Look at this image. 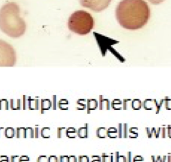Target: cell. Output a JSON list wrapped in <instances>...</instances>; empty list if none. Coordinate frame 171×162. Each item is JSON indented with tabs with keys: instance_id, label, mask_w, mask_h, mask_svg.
<instances>
[{
	"instance_id": "38",
	"label": "cell",
	"mask_w": 171,
	"mask_h": 162,
	"mask_svg": "<svg viewBox=\"0 0 171 162\" xmlns=\"http://www.w3.org/2000/svg\"><path fill=\"white\" fill-rule=\"evenodd\" d=\"M53 109L54 110H56L57 108V96L56 95H53Z\"/></svg>"
},
{
	"instance_id": "14",
	"label": "cell",
	"mask_w": 171,
	"mask_h": 162,
	"mask_svg": "<svg viewBox=\"0 0 171 162\" xmlns=\"http://www.w3.org/2000/svg\"><path fill=\"white\" fill-rule=\"evenodd\" d=\"M15 136L16 138H27L26 136V128L24 127H17L15 129Z\"/></svg>"
},
{
	"instance_id": "7",
	"label": "cell",
	"mask_w": 171,
	"mask_h": 162,
	"mask_svg": "<svg viewBox=\"0 0 171 162\" xmlns=\"http://www.w3.org/2000/svg\"><path fill=\"white\" fill-rule=\"evenodd\" d=\"M53 107V102L48 99H44L40 101V112L44 114L46 111L49 110Z\"/></svg>"
},
{
	"instance_id": "29",
	"label": "cell",
	"mask_w": 171,
	"mask_h": 162,
	"mask_svg": "<svg viewBox=\"0 0 171 162\" xmlns=\"http://www.w3.org/2000/svg\"><path fill=\"white\" fill-rule=\"evenodd\" d=\"M145 131H146V134L148 138L155 137V127L145 128Z\"/></svg>"
},
{
	"instance_id": "40",
	"label": "cell",
	"mask_w": 171,
	"mask_h": 162,
	"mask_svg": "<svg viewBox=\"0 0 171 162\" xmlns=\"http://www.w3.org/2000/svg\"><path fill=\"white\" fill-rule=\"evenodd\" d=\"M58 159L59 162H69V156H60Z\"/></svg>"
},
{
	"instance_id": "9",
	"label": "cell",
	"mask_w": 171,
	"mask_h": 162,
	"mask_svg": "<svg viewBox=\"0 0 171 162\" xmlns=\"http://www.w3.org/2000/svg\"><path fill=\"white\" fill-rule=\"evenodd\" d=\"M98 107V102L95 99H89L87 100V112L90 114L93 111L95 110Z\"/></svg>"
},
{
	"instance_id": "32",
	"label": "cell",
	"mask_w": 171,
	"mask_h": 162,
	"mask_svg": "<svg viewBox=\"0 0 171 162\" xmlns=\"http://www.w3.org/2000/svg\"><path fill=\"white\" fill-rule=\"evenodd\" d=\"M9 107H10V103L7 99H3L0 100V109H9Z\"/></svg>"
},
{
	"instance_id": "28",
	"label": "cell",
	"mask_w": 171,
	"mask_h": 162,
	"mask_svg": "<svg viewBox=\"0 0 171 162\" xmlns=\"http://www.w3.org/2000/svg\"><path fill=\"white\" fill-rule=\"evenodd\" d=\"M66 131H67V129L65 127H58L57 128V138H62V137H64V136H66Z\"/></svg>"
},
{
	"instance_id": "3",
	"label": "cell",
	"mask_w": 171,
	"mask_h": 162,
	"mask_svg": "<svg viewBox=\"0 0 171 162\" xmlns=\"http://www.w3.org/2000/svg\"><path fill=\"white\" fill-rule=\"evenodd\" d=\"M94 27V19L90 13L84 10H78L70 16L68 27L70 31L79 35L89 34Z\"/></svg>"
},
{
	"instance_id": "20",
	"label": "cell",
	"mask_w": 171,
	"mask_h": 162,
	"mask_svg": "<svg viewBox=\"0 0 171 162\" xmlns=\"http://www.w3.org/2000/svg\"><path fill=\"white\" fill-rule=\"evenodd\" d=\"M138 127H130L128 131V137L130 138H136L138 137Z\"/></svg>"
},
{
	"instance_id": "52",
	"label": "cell",
	"mask_w": 171,
	"mask_h": 162,
	"mask_svg": "<svg viewBox=\"0 0 171 162\" xmlns=\"http://www.w3.org/2000/svg\"><path fill=\"white\" fill-rule=\"evenodd\" d=\"M167 137L171 138V125L167 126Z\"/></svg>"
},
{
	"instance_id": "33",
	"label": "cell",
	"mask_w": 171,
	"mask_h": 162,
	"mask_svg": "<svg viewBox=\"0 0 171 162\" xmlns=\"http://www.w3.org/2000/svg\"><path fill=\"white\" fill-rule=\"evenodd\" d=\"M164 99V106L166 110H171V98L168 96H165Z\"/></svg>"
},
{
	"instance_id": "46",
	"label": "cell",
	"mask_w": 171,
	"mask_h": 162,
	"mask_svg": "<svg viewBox=\"0 0 171 162\" xmlns=\"http://www.w3.org/2000/svg\"><path fill=\"white\" fill-rule=\"evenodd\" d=\"M127 162H133V154L131 152H128L127 153Z\"/></svg>"
},
{
	"instance_id": "48",
	"label": "cell",
	"mask_w": 171,
	"mask_h": 162,
	"mask_svg": "<svg viewBox=\"0 0 171 162\" xmlns=\"http://www.w3.org/2000/svg\"><path fill=\"white\" fill-rule=\"evenodd\" d=\"M0 162H10V159L7 156H0Z\"/></svg>"
},
{
	"instance_id": "31",
	"label": "cell",
	"mask_w": 171,
	"mask_h": 162,
	"mask_svg": "<svg viewBox=\"0 0 171 162\" xmlns=\"http://www.w3.org/2000/svg\"><path fill=\"white\" fill-rule=\"evenodd\" d=\"M27 138H35V129L32 127L26 128Z\"/></svg>"
},
{
	"instance_id": "11",
	"label": "cell",
	"mask_w": 171,
	"mask_h": 162,
	"mask_svg": "<svg viewBox=\"0 0 171 162\" xmlns=\"http://www.w3.org/2000/svg\"><path fill=\"white\" fill-rule=\"evenodd\" d=\"M88 124H84V127L79 128L77 130V136L80 138H87L88 137Z\"/></svg>"
},
{
	"instance_id": "56",
	"label": "cell",
	"mask_w": 171,
	"mask_h": 162,
	"mask_svg": "<svg viewBox=\"0 0 171 162\" xmlns=\"http://www.w3.org/2000/svg\"><path fill=\"white\" fill-rule=\"evenodd\" d=\"M167 162H171V154H168L167 156Z\"/></svg>"
},
{
	"instance_id": "35",
	"label": "cell",
	"mask_w": 171,
	"mask_h": 162,
	"mask_svg": "<svg viewBox=\"0 0 171 162\" xmlns=\"http://www.w3.org/2000/svg\"><path fill=\"white\" fill-rule=\"evenodd\" d=\"M161 136L163 138L167 137V126L163 125L161 127Z\"/></svg>"
},
{
	"instance_id": "51",
	"label": "cell",
	"mask_w": 171,
	"mask_h": 162,
	"mask_svg": "<svg viewBox=\"0 0 171 162\" xmlns=\"http://www.w3.org/2000/svg\"><path fill=\"white\" fill-rule=\"evenodd\" d=\"M69 162H78V159L75 156H69Z\"/></svg>"
},
{
	"instance_id": "1",
	"label": "cell",
	"mask_w": 171,
	"mask_h": 162,
	"mask_svg": "<svg viewBox=\"0 0 171 162\" xmlns=\"http://www.w3.org/2000/svg\"><path fill=\"white\" fill-rule=\"evenodd\" d=\"M115 15L124 29L136 30L147 24L150 10L145 0H122L116 7Z\"/></svg>"
},
{
	"instance_id": "45",
	"label": "cell",
	"mask_w": 171,
	"mask_h": 162,
	"mask_svg": "<svg viewBox=\"0 0 171 162\" xmlns=\"http://www.w3.org/2000/svg\"><path fill=\"white\" fill-rule=\"evenodd\" d=\"M40 130L41 129H39V127H36L35 129V138H39L40 136Z\"/></svg>"
},
{
	"instance_id": "50",
	"label": "cell",
	"mask_w": 171,
	"mask_h": 162,
	"mask_svg": "<svg viewBox=\"0 0 171 162\" xmlns=\"http://www.w3.org/2000/svg\"><path fill=\"white\" fill-rule=\"evenodd\" d=\"M150 3L153 4H159L165 1V0H148Z\"/></svg>"
},
{
	"instance_id": "4",
	"label": "cell",
	"mask_w": 171,
	"mask_h": 162,
	"mask_svg": "<svg viewBox=\"0 0 171 162\" xmlns=\"http://www.w3.org/2000/svg\"><path fill=\"white\" fill-rule=\"evenodd\" d=\"M16 59V52L12 45L0 39V66H13Z\"/></svg>"
},
{
	"instance_id": "39",
	"label": "cell",
	"mask_w": 171,
	"mask_h": 162,
	"mask_svg": "<svg viewBox=\"0 0 171 162\" xmlns=\"http://www.w3.org/2000/svg\"><path fill=\"white\" fill-rule=\"evenodd\" d=\"M133 162H144V159L143 156L137 155L133 158Z\"/></svg>"
},
{
	"instance_id": "8",
	"label": "cell",
	"mask_w": 171,
	"mask_h": 162,
	"mask_svg": "<svg viewBox=\"0 0 171 162\" xmlns=\"http://www.w3.org/2000/svg\"><path fill=\"white\" fill-rule=\"evenodd\" d=\"M39 108H40V100L38 98L33 99L32 97L30 96L28 109H30V110H38Z\"/></svg>"
},
{
	"instance_id": "42",
	"label": "cell",
	"mask_w": 171,
	"mask_h": 162,
	"mask_svg": "<svg viewBox=\"0 0 171 162\" xmlns=\"http://www.w3.org/2000/svg\"><path fill=\"white\" fill-rule=\"evenodd\" d=\"M48 162H59V159L56 156H50L48 157Z\"/></svg>"
},
{
	"instance_id": "10",
	"label": "cell",
	"mask_w": 171,
	"mask_h": 162,
	"mask_svg": "<svg viewBox=\"0 0 171 162\" xmlns=\"http://www.w3.org/2000/svg\"><path fill=\"white\" fill-rule=\"evenodd\" d=\"M143 107L145 110L147 111H155V99H147L143 102Z\"/></svg>"
},
{
	"instance_id": "54",
	"label": "cell",
	"mask_w": 171,
	"mask_h": 162,
	"mask_svg": "<svg viewBox=\"0 0 171 162\" xmlns=\"http://www.w3.org/2000/svg\"><path fill=\"white\" fill-rule=\"evenodd\" d=\"M4 131H5V128L0 127V137L4 136Z\"/></svg>"
},
{
	"instance_id": "17",
	"label": "cell",
	"mask_w": 171,
	"mask_h": 162,
	"mask_svg": "<svg viewBox=\"0 0 171 162\" xmlns=\"http://www.w3.org/2000/svg\"><path fill=\"white\" fill-rule=\"evenodd\" d=\"M111 108L114 110H121L122 109V102L120 99H115L111 103Z\"/></svg>"
},
{
	"instance_id": "37",
	"label": "cell",
	"mask_w": 171,
	"mask_h": 162,
	"mask_svg": "<svg viewBox=\"0 0 171 162\" xmlns=\"http://www.w3.org/2000/svg\"><path fill=\"white\" fill-rule=\"evenodd\" d=\"M37 162H48V156H39L37 159Z\"/></svg>"
},
{
	"instance_id": "18",
	"label": "cell",
	"mask_w": 171,
	"mask_h": 162,
	"mask_svg": "<svg viewBox=\"0 0 171 162\" xmlns=\"http://www.w3.org/2000/svg\"><path fill=\"white\" fill-rule=\"evenodd\" d=\"M96 135L99 138H105L107 137V129L105 127H99L96 130Z\"/></svg>"
},
{
	"instance_id": "6",
	"label": "cell",
	"mask_w": 171,
	"mask_h": 162,
	"mask_svg": "<svg viewBox=\"0 0 171 162\" xmlns=\"http://www.w3.org/2000/svg\"><path fill=\"white\" fill-rule=\"evenodd\" d=\"M98 107L100 110H110L111 108V102L108 99H106L102 95H100L99 96Z\"/></svg>"
},
{
	"instance_id": "22",
	"label": "cell",
	"mask_w": 171,
	"mask_h": 162,
	"mask_svg": "<svg viewBox=\"0 0 171 162\" xmlns=\"http://www.w3.org/2000/svg\"><path fill=\"white\" fill-rule=\"evenodd\" d=\"M4 136L8 138H12L15 136V129L12 127H7L5 129Z\"/></svg>"
},
{
	"instance_id": "41",
	"label": "cell",
	"mask_w": 171,
	"mask_h": 162,
	"mask_svg": "<svg viewBox=\"0 0 171 162\" xmlns=\"http://www.w3.org/2000/svg\"><path fill=\"white\" fill-rule=\"evenodd\" d=\"M118 138H122V124H119L118 127Z\"/></svg>"
},
{
	"instance_id": "30",
	"label": "cell",
	"mask_w": 171,
	"mask_h": 162,
	"mask_svg": "<svg viewBox=\"0 0 171 162\" xmlns=\"http://www.w3.org/2000/svg\"><path fill=\"white\" fill-rule=\"evenodd\" d=\"M129 125L127 124H122V138H128Z\"/></svg>"
},
{
	"instance_id": "15",
	"label": "cell",
	"mask_w": 171,
	"mask_h": 162,
	"mask_svg": "<svg viewBox=\"0 0 171 162\" xmlns=\"http://www.w3.org/2000/svg\"><path fill=\"white\" fill-rule=\"evenodd\" d=\"M77 136V130L74 127H69L67 129L66 136L70 138H75Z\"/></svg>"
},
{
	"instance_id": "36",
	"label": "cell",
	"mask_w": 171,
	"mask_h": 162,
	"mask_svg": "<svg viewBox=\"0 0 171 162\" xmlns=\"http://www.w3.org/2000/svg\"><path fill=\"white\" fill-rule=\"evenodd\" d=\"M78 162H90V159L87 156H79Z\"/></svg>"
},
{
	"instance_id": "5",
	"label": "cell",
	"mask_w": 171,
	"mask_h": 162,
	"mask_svg": "<svg viewBox=\"0 0 171 162\" xmlns=\"http://www.w3.org/2000/svg\"><path fill=\"white\" fill-rule=\"evenodd\" d=\"M112 0H80L82 7L95 12H100L109 6Z\"/></svg>"
},
{
	"instance_id": "2",
	"label": "cell",
	"mask_w": 171,
	"mask_h": 162,
	"mask_svg": "<svg viewBox=\"0 0 171 162\" xmlns=\"http://www.w3.org/2000/svg\"><path fill=\"white\" fill-rule=\"evenodd\" d=\"M17 4L9 2L0 9V29L12 38L20 37L26 31V23L19 16Z\"/></svg>"
},
{
	"instance_id": "16",
	"label": "cell",
	"mask_w": 171,
	"mask_h": 162,
	"mask_svg": "<svg viewBox=\"0 0 171 162\" xmlns=\"http://www.w3.org/2000/svg\"><path fill=\"white\" fill-rule=\"evenodd\" d=\"M57 107L61 110H68L69 108V102L67 99H60L57 103Z\"/></svg>"
},
{
	"instance_id": "47",
	"label": "cell",
	"mask_w": 171,
	"mask_h": 162,
	"mask_svg": "<svg viewBox=\"0 0 171 162\" xmlns=\"http://www.w3.org/2000/svg\"><path fill=\"white\" fill-rule=\"evenodd\" d=\"M19 156H12L10 157V162H19Z\"/></svg>"
},
{
	"instance_id": "55",
	"label": "cell",
	"mask_w": 171,
	"mask_h": 162,
	"mask_svg": "<svg viewBox=\"0 0 171 162\" xmlns=\"http://www.w3.org/2000/svg\"><path fill=\"white\" fill-rule=\"evenodd\" d=\"M166 161H167V156H160L159 162H166Z\"/></svg>"
},
{
	"instance_id": "43",
	"label": "cell",
	"mask_w": 171,
	"mask_h": 162,
	"mask_svg": "<svg viewBox=\"0 0 171 162\" xmlns=\"http://www.w3.org/2000/svg\"><path fill=\"white\" fill-rule=\"evenodd\" d=\"M19 162H30V157L27 156H21L19 157Z\"/></svg>"
},
{
	"instance_id": "21",
	"label": "cell",
	"mask_w": 171,
	"mask_h": 162,
	"mask_svg": "<svg viewBox=\"0 0 171 162\" xmlns=\"http://www.w3.org/2000/svg\"><path fill=\"white\" fill-rule=\"evenodd\" d=\"M102 162H114L115 161V156L113 154H105L103 153L101 156Z\"/></svg>"
},
{
	"instance_id": "26",
	"label": "cell",
	"mask_w": 171,
	"mask_h": 162,
	"mask_svg": "<svg viewBox=\"0 0 171 162\" xmlns=\"http://www.w3.org/2000/svg\"><path fill=\"white\" fill-rule=\"evenodd\" d=\"M155 114H158L161 111V107L163 104H164V99H155Z\"/></svg>"
},
{
	"instance_id": "44",
	"label": "cell",
	"mask_w": 171,
	"mask_h": 162,
	"mask_svg": "<svg viewBox=\"0 0 171 162\" xmlns=\"http://www.w3.org/2000/svg\"><path fill=\"white\" fill-rule=\"evenodd\" d=\"M91 162H102L101 157L100 156H92Z\"/></svg>"
},
{
	"instance_id": "34",
	"label": "cell",
	"mask_w": 171,
	"mask_h": 162,
	"mask_svg": "<svg viewBox=\"0 0 171 162\" xmlns=\"http://www.w3.org/2000/svg\"><path fill=\"white\" fill-rule=\"evenodd\" d=\"M29 100H30V96H25V95L23 96V103H22L23 109H28Z\"/></svg>"
},
{
	"instance_id": "53",
	"label": "cell",
	"mask_w": 171,
	"mask_h": 162,
	"mask_svg": "<svg viewBox=\"0 0 171 162\" xmlns=\"http://www.w3.org/2000/svg\"><path fill=\"white\" fill-rule=\"evenodd\" d=\"M151 160L152 162H159L160 156H151Z\"/></svg>"
},
{
	"instance_id": "27",
	"label": "cell",
	"mask_w": 171,
	"mask_h": 162,
	"mask_svg": "<svg viewBox=\"0 0 171 162\" xmlns=\"http://www.w3.org/2000/svg\"><path fill=\"white\" fill-rule=\"evenodd\" d=\"M115 162H127V159L124 155L120 154V152L115 153Z\"/></svg>"
},
{
	"instance_id": "13",
	"label": "cell",
	"mask_w": 171,
	"mask_h": 162,
	"mask_svg": "<svg viewBox=\"0 0 171 162\" xmlns=\"http://www.w3.org/2000/svg\"><path fill=\"white\" fill-rule=\"evenodd\" d=\"M107 136L110 138H116L118 137V129L115 127H110L107 129Z\"/></svg>"
},
{
	"instance_id": "12",
	"label": "cell",
	"mask_w": 171,
	"mask_h": 162,
	"mask_svg": "<svg viewBox=\"0 0 171 162\" xmlns=\"http://www.w3.org/2000/svg\"><path fill=\"white\" fill-rule=\"evenodd\" d=\"M21 99H11L10 101V106L11 109L13 110H19L21 109Z\"/></svg>"
},
{
	"instance_id": "24",
	"label": "cell",
	"mask_w": 171,
	"mask_h": 162,
	"mask_svg": "<svg viewBox=\"0 0 171 162\" xmlns=\"http://www.w3.org/2000/svg\"><path fill=\"white\" fill-rule=\"evenodd\" d=\"M50 127H43L40 130V136L41 137L44 138H50Z\"/></svg>"
},
{
	"instance_id": "49",
	"label": "cell",
	"mask_w": 171,
	"mask_h": 162,
	"mask_svg": "<svg viewBox=\"0 0 171 162\" xmlns=\"http://www.w3.org/2000/svg\"><path fill=\"white\" fill-rule=\"evenodd\" d=\"M161 136V127L155 128V138H159Z\"/></svg>"
},
{
	"instance_id": "19",
	"label": "cell",
	"mask_w": 171,
	"mask_h": 162,
	"mask_svg": "<svg viewBox=\"0 0 171 162\" xmlns=\"http://www.w3.org/2000/svg\"><path fill=\"white\" fill-rule=\"evenodd\" d=\"M87 109V100L84 99H80L77 101V110H84Z\"/></svg>"
},
{
	"instance_id": "23",
	"label": "cell",
	"mask_w": 171,
	"mask_h": 162,
	"mask_svg": "<svg viewBox=\"0 0 171 162\" xmlns=\"http://www.w3.org/2000/svg\"><path fill=\"white\" fill-rule=\"evenodd\" d=\"M143 106V102L138 99L132 100V109L133 110H140Z\"/></svg>"
},
{
	"instance_id": "25",
	"label": "cell",
	"mask_w": 171,
	"mask_h": 162,
	"mask_svg": "<svg viewBox=\"0 0 171 162\" xmlns=\"http://www.w3.org/2000/svg\"><path fill=\"white\" fill-rule=\"evenodd\" d=\"M122 102V109L127 110L132 109V100L130 99H125Z\"/></svg>"
}]
</instances>
